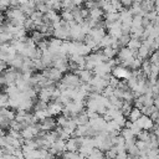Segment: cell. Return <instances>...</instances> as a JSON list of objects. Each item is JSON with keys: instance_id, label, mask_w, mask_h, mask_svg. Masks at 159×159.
<instances>
[{"instance_id": "6da1fadb", "label": "cell", "mask_w": 159, "mask_h": 159, "mask_svg": "<svg viewBox=\"0 0 159 159\" xmlns=\"http://www.w3.org/2000/svg\"><path fill=\"white\" fill-rule=\"evenodd\" d=\"M42 75H43L46 78H48L50 81H52V82H55V81H57V80H61V78H63V77H62V72H61L60 70L55 68V67L45 68V70L42 71Z\"/></svg>"}, {"instance_id": "7a4b0ae2", "label": "cell", "mask_w": 159, "mask_h": 159, "mask_svg": "<svg viewBox=\"0 0 159 159\" xmlns=\"http://www.w3.org/2000/svg\"><path fill=\"white\" fill-rule=\"evenodd\" d=\"M81 145L80 143L77 142V138H70L67 142H66V149L68 152H72V153H76V150H80Z\"/></svg>"}, {"instance_id": "3957f363", "label": "cell", "mask_w": 159, "mask_h": 159, "mask_svg": "<svg viewBox=\"0 0 159 159\" xmlns=\"http://www.w3.org/2000/svg\"><path fill=\"white\" fill-rule=\"evenodd\" d=\"M102 15H103V10L101 7H92V9H89V17L88 19H91L96 22H99V19L102 17Z\"/></svg>"}, {"instance_id": "277c9868", "label": "cell", "mask_w": 159, "mask_h": 159, "mask_svg": "<svg viewBox=\"0 0 159 159\" xmlns=\"http://www.w3.org/2000/svg\"><path fill=\"white\" fill-rule=\"evenodd\" d=\"M40 128L42 129V130H51V129H53L55 128V125H56V122L52 119V118H46L45 120H42L40 124Z\"/></svg>"}, {"instance_id": "5b68a950", "label": "cell", "mask_w": 159, "mask_h": 159, "mask_svg": "<svg viewBox=\"0 0 159 159\" xmlns=\"http://www.w3.org/2000/svg\"><path fill=\"white\" fill-rule=\"evenodd\" d=\"M47 111H48V114H50V117H51V116H55V114H58V113H61L63 109H62V106H61L60 103H57V102H53V103H51V104L48 106Z\"/></svg>"}, {"instance_id": "8992f818", "label": "cell", "mask_w": 159, "mask_h": 159, "mask_svg": "<svg viewBox=\"0 0 159 159\" xmlns=\"http://www.w3.org/2000/svg\"><path fill=\"white\" fill-rule=\"evenodd\" d=\"M143 116V113H142V111L139 109V108H133L132 109V112H130V114H129V119H130V122H133V123H135L140 117Z\"/></svg>"}, {"instance_id": "52a82bcc", "label": "cell", "mask_w": 159, "mask_h": 159, "mask_svg": "<svg viewBox=\"0 0 159 159\" xmlns=\"http://www.w3.org/2000/svg\"><path fill=\"white\" fill-rule=\"evenodd\" d=\"M149 55H150V48H149V47H147V46H144V45L142 43L140 48L138 50V56H137V57L145 58V57H148Z\"/></svg>"}, {"instance_id": "ba28073f", "label": "cell", "mask_w": 159, "mask_h": 159, "mask_svg": "<svg viewBox=\"0 0 159 159\" xmlns=\"http://www.w3.org/2000/svg\"><path fill=\"white\" fill-rule=\"evenodd\" d=\"M103 55L108 58V60H113V57L116 56V53L118 52L117 50H114L113 47H106V48H103Z\"/></svg>"}, {"instance_id": "9c48e42d", "label": "cell", "mask_w": 159, "mask_h": 159, "mask_svg": "<svg viewBox=\"0 0 159 159\" xmlns=\"http://www.w3.org/2000/svg\"><path fill=\"white\" fill-rule=\"evenodd\" d=\"M62 159H84V158H82L80 154H77V153H72V152H67V153H65L63 155H62Z\"/></svg>"}, {"instance_id": "30bf717a", "label": "cell", "mask_w": 159, "mask_h": 159, "mask_svg": "<svg viewBox=\"0 0 159 159\" xmlns=\"http://www.w3.org/2000/svg\"><path fill=\"white\" fill-rule=\"evenodd\" d=\"M133 2L132 1H122V5H124V6H130Z\"/></svg>"}]
</instances>
